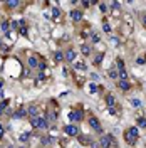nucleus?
I'll list each match as a JSON object with an SVG mask.
<instances>
[{
  "instance_id": "obj_1",
  "label": "nucleus",
  "mask_w": 146,
  "mask_h": 148,
  "mask_svg": "<svg viewBox=\"0 0 146 148\" xmlns=\"http://www.w3.org/2000/svg\"><path fill=\"white\" fill-rule=\"evenodd\" d=\"M123 136H124V141L128 143L129 147H134L138 138H139V130H138V126H129V128L124 130Z\"/></svg>"
},
{
  "instance_id": "obj_2",
  "label": "nucleus",
  "mask_w": 146,
  "mask_h": 148,
  "mask_svg": "<svg viewBox=\"0 0 146 148\" xmlns=\"http://www.w3.org/2000/svg\"><path fill=\"white\" fill-rule=\"evenodd\" d=\"M99 147L101 148H111V147H118L116 140L111 135H101L99 136Z\"/></svg>"
},
{
  "instance_id": "obj_3",
  "label": "nucleus",
  "mask_w": 146,
  "mask_h": 148,
  "mask_svg": "<svg viewBox=\"0 0 146 148\" xmlns=\"http://www.w3.org/2000/svg\"><path fill=\"white\" fill-rule=\"evenodd\" d=\"M30 125H32L34 128L45 130L47 126H49V121H47L45 118H42V116H37V118H32V120H30Z\"/></svg>"
},
{
  "instance_id": "obj_4",
  "label": "nucleus",
  "mask_w": 146,
  "mask_h": 148,
  "mask_svg": "<svg viewBox=\"0 0 146 148\" xmlns=\"http://www.w3.org/2000/svg\"><path fill=\"white\" fill-rule=\"evenodd\" d=\"M89 126L92 128V131H96V133H103V126H101V123H99V120H97V116H89Z\"/></svg>"
},
{
  "instance_id": "obj_5",
  "label": "nucleus",
  "mask_w": 146,
  "mask_h": 148,
  "mask_svg": "<svg viewBox=\"0 0 146 148\" xmlns=\"http://www.w3.org/2000/svg\"><path fill=\"white\" fill-rule=\"evenodd\" d=\"M64 133L67 136H79V128L76 125H66L64 126Z\"/></svg>"
},
{
  "instance_id": "obj_6",
  "label": "nucleus",
  "mask_w": 146,
  "mask_h": 148,
  "mask_svg": "<svg viewBox=\"0 0 146 148\" xmlns=\"http://www.w3.org/2000/svg\"><path fill=\"white\" fill-rule=\"evenodd\" d=\"M77 140H79V143H81V145H84V147H89V148H91V145L94 143V141L91 140V136H89V135H84V133H82V135L79 133Z\"/></svg>"
},
{
  "instance_id": "obj_7",
  "label": "nucleus",
  "mask_w": 146,
  "mask_h": 148,
  "mask_svg": "<svg viewBox=\"0 0 146 148\" xmlns=\"http://www.w3.org/2000/svg\"><path fill=\"white\" fill-rule=\"evenodd\" d=\"M82 118H84V113H82V110H74V111H71V113H69V120H71V121H74V123H76V121H81Z\"/></svg>"
},
{
  "instance_id": "obj_8",
  "label": "nucleus",
  "mask_w": 146,
  "mask_h": 148,
  "mask_svg": "<svg viewBox=\"0 0 146 148\" xmlns=\"http://www.w3.org/2000/svg\"><path fill=\"white\" fill-rule=\"evenodd\" d=\"M104 101H106V106H108V110H109V108H114V106H118V104H116V96H114L112 92H108V94H106Z\"/></svg>"
},
{
  "instance_id": "obj_9",
  "label": "nucleus",
  "mask_w": 146,
  "mask_h": 148,
  "mask_svg": "<svg viewBox=\"0 0 146 148\" xmlns=\"http://www.w3.org/2000/svg\"><path fill=\"white\" fill-rule=\"evenodd\" d=\"M25 116H27V110H25V106H20V108L12 114L14 120H20V118H25Z\"/></svg>"
},
{
  "instance_id": "obj_10",
  "label": "nucleus",
  "mask_w": 146,
  "mask_h": 148,
  "mask_svg": "<svg viewBox=\"0 0 146 148\" xmlns=\"http://www.w3.org/2000/svg\"><path fill=\"white\" fill-rule=\"evenodd\" d=\"M118 86H119L121 91H129L131 89V83H129L128 79H119L118 81Z\"/></svg>"
},
{
  "instance_id": "obj_11",
  "label": "nucleus",
  "mask_w": 146,
  "mask_h": 148,
  "mask_svg": "<svg viewBox=\"0 0 146 148\" xmlns=\"http://www.w3.org/2000/svg\"><path fill=\"white\" fill-rule=\"evenodd\" d=\"M27 114H29L30 118H37V116H39V106H37V104H30L29 110H27Z\"/></svg>"
},
{
  "instance_id": "obj_12",
  "label": "nucleus",
  "mask_w": 146,
  "mask_h": 148,
  "mask_svg": "<svg viewBox=\"0 0 146 148\" xmlns=\"http://www.w3.org/2000/svg\"><path fill=\"white\" fill-rule=\"evenodd\" d=\"M71 18H72L74 22H81V20H82V12L77 10V9L71 10Z\"/></svg>"
},
{
  "instance_id": "obj_13",
  "label": "nucleus",
  "mask_w": 146,
  "mask_h": 148,
  "mask_svg": "<svg viewBox=\"0 0 146 148\" xmlns=\"http://www.w3.org/2000/svg\"><path fill=\"white\" fill-rule=\"evenodd\" d=\"M108 76H109L111 79H119V73H118V69H116V66H112L108 69Z\"/></svg>"
},
{
  "instance_id": "obj_14",
  "label": "nucleus",
  "mask_w": 146,
  "mask_h": 148,
  "mask_svg": "<svg viewBox=\"0 0 146 148\" xmlns=\"http://www.w3.org/2000/svg\"><path fill=\"white\" fill-rule=\"evenodd\" d=\"M81 52H82V56H91V52H92V49H91V46L89 44H82L81 46Z\"/></svg>"
},
{
  "instance_id": "obj_15",
  "label": "nucleus",
  "mask_w": 146,
  "mask_h": 148,
  "mask_svg": "<svg viewBox=\"0 0 146 148\" xmlns=\"http://www.w3.org/2000/svg\"><path fill=\"white\" fill-rule=\"evenodd\" d=\"M64 57H66V61H69V62H72L74 59H76V51H72V49H69V51H66V54H64Z\"/></svg>"
},
{
  "instance_id": "obj_16",
  "label": "nucleus",
  "mask_w": 146,
  "mask_h": 148,
  "mask_svg": "<svg viewBox=\"0 0 146 148\" xmlns=\"http://www.w3.org/2000/svg\"><path fill=\"white\" fill-rule=\"evenodd\" d=\"M74 67H76L77 71H86V69H87V66H86L84 61H77V62L74 64Z\"/></svg>"
},
{
  "instance_id": "obj_17",
  "label": "nucleus",
  "mask_w": 146,
  "mask_h": 148,
  "mask_svg": "<svg viewBox=\"0 0 146 148\" xmlns=\"http://www.w3.org/2000/svg\"><path fill=\"white\" fill-rule=\"evenodd\" d=\"M29 67H32V69H36V67H39V61H37V57H29Z\"/></svg>"
},
{
  "instance_id": "obj_18",
  "label": "nucleus",
  "mask_w": 146,
  "mask_h": 148,
  "mask_svg": "<svg viewBox=\"0 0 146 148\" xmlns=\"http://www.w3.org/2000/svg\"><path fill=\"white\" fill-rule=\"evenodd\" d=\"M54 59L57 61V62H62V61L66 59V57H64V52H62V51H55V52H54Z\"/></svg>"
},
{
  "instance_id": "obj_19",
  "label": "nucleus",
  "mask_w": 146,
  "mask_h": 148,
  "mask_svg": "<svg viewBox=\"0 0 146 148\" xmlns=\"http://www.w3.org/2000/svg\"><path fill=\"white\" fill-rule=\"evenodd\" d=\"M103 59H104V52H97V54H96V57H94V62H96L97 66H101Z\"/></svg>"
},
{
  "instance_id": "obj_20",
  "label": "nucleus",
  "mask_w": 146,
  "mask_h": 148,
  "mask_svg": "<svg viewBox=\"0 0 146 148\" xmlns=\"http://www.w3.org/2000/svg\"><path fill=\"white\" fill-rule=\"evenodd\" d=\"M136 123H138V126H139V128H145L146 130V118H143V116L136 118Z\"/></svg>"
},
{
  "instance_id": "obj_21",
  "label": "nucleus",
  "mask_w": 146,
  "mask_h": 148,
  "mask_svg": "<svg viewBox=\"0 0 146 148\" xmlns=\"http://www.w3.org/2000/svg\"><path fill=\"white\" fill-rule=\"evenodd\" d=\"M18 32H20V36L27 37V34H29V29H27V25H20V27H18Z\"/></svg>"
},
{
  "instance_id": "obj_22",
  "label": "nucleus",
  "mask_w": 146,
  "mask_h": 148,
  "mask_svg": "<svg viewBox=\"0 0 146 148\" xmlns=\"http://www.w3.org/2000/svg\"><path fill=\"white\" fill-rule=\"evenodd\" d=\"M131 104H133V108H139V106H141V101H139L138 98H133V99H131Z\"/></svg>"
},
{
  "instance_id": "obj_23",
  "label": "nucleus",
  "mask_w": 146,
  "mask_h": 148,
  "mask_svg": "<svg viewBox=\"0 0 146 148\" xmlns=\"http://www.w3.org/2000/svg\"><path fill=\"white\" fill-rule=\"evenodd\" d=\"M29 138H30V131H25L24 135H20V138H18V140H20V141H27Z\"/></svg>"
},
{
  "instance_id": "obj_24",
  "label": "nucleus",
  "mask_w": 146,
  "mask_h": 148,
  "mask_svg": "<svg viewBox=\"0 0 146 148\" xmlns=\"http://www.w3.org/2000/svg\"><path fill=\"white\" fill-rule=\"evenodd\" d=\"M7 104H9V99H3L2 103H0V114L5 111V108H7Z\"/></svg>"
},
{
  "instance_id": "obj_25",
  "label": "nucleus",
  "mask_w": 146,
  "mask_h": 148,
  "mask_svg": "<svg viewBox=\"0 0 146 148\" xmlns=\"http://www.w3.org/2000/svg\"><path fill=\"white\" fill-rule=\"evenodd\" d=\"M99 10H101L103 14H106V12H108V5H106L104 2H101V3H99Z\"/></svg>"
},
{
  "instance_id": "obj_26",
  "label": "nucleus",
  "mask_w": 146,
  "mask_h": 148,
  "mask_svg": "<svg viewBox=\"0 0 146 148\" xmlns=\"http://www.w3.org/2000/svg\"><path fill=\"white\" fill-rule=\"evenodd\" d=\"M17 5H18L17 0H9V2H7V7H10V9H14V7H17Z\"/></svg>"
},
{
  "instance_id": "obj_27",
  "label": "nucleus",
  "mask_w": 146,
  "mask_h": 148,
  "mask_svg": "<svg viewBox=\"0 0 146 148\" xmlns=\"http://www.w3.org/2000/svg\"><path fill=\"white\" fill-rule=\"evenodd\" d=\"M59 15H61V9L54 7V9H52V17H54V18H57Z\"/></svg>"
},
{
  "instance_id": "obj_28",
  "label": "nucleus",
  "mask_w": 146,
  "mask_h": 148,
  "mask_svg": "<svg viewBox=\"0 0 146 148\" xmlns=\"http://www.w3.org/2000/svg\"><path fill=\"white\" fill-rule=\"evenodd\" d=\"M96 91H97V86H96L94 83H91V84H89V92H91V94H94Z\"/></svg>"
},
{
  "instance_id": "obj_29",
  "label": "nucleus",
  "mask_w": 146,
  "mask_h": 148,
  "mask_svg": "<svg viewBox=\"0 0 146 148\" xmlns=\"http://www.w3.org/2000/svg\"><path fill=\"white\" fill-rule=\"evenodd\" d=\"M91 39H92V44H97V42H99V40H101V39H99V36H97V34H92V36H91Z\"/></svg>"
},
{
  "instance_id": "obj_30",
  "label": "nucleus",
  "mask_w": 146,
  "mask_h": 148,
  "mask_svg": "<svg viewBox=\"0 0 146 148\" xmlns=\"http://www.w3.org/2000/svg\"><path fill=\"white\" fill-rule=\"evenodd\" d=\"M111 7H112L114 10H118V9H121V3H119V2H112V3H111Z\"/></svg>"
},
{
  "instance_id": "obj_31",
  "label": "nucleus",
  "mask_w": 146,
  "mask_h": 148,
  "mask_svg": "<svg viewBox=\"0 0 146 148\" xmlns=\"http://www.w3.org/2000/svg\"><path fill=\"white\" fill-rule=\"evenodd\" d=\"M103 30H104V32H111L109 24H106V22H104V25H103Z\"/></svg>"
},
{
  "instance_id": "obj_32",
  "label": "nucleus",
  "mask_w": 146,
  "mask_h": 148,
  "mask_svg": "<svg viewBox=\"0 0 146 148\" xmlns=\"http://www.w3.org/2000/svg\"><path fill=\"white\" fill-rule=\"evenodd\" d=\"M17 27H18V25H17V22H15V20H12V22H10V29H12V30H15Z\"/></svg>"
},
{
  "instance_id": "obj_33",
  "label": "nucleus",
  "mask_w": 146,
  "mask_h": 148,
  "mask_svg": "<svg viewBox=\"0 0 146 148\" xmlns=\"http://www.w3.org/2000/svg\"><path fill=\"white\" fill-rule=\"evenodd\" d=\"M136 62H138L139 66H143V64L146 62V59H143V57H138V59H136Z\"/></svg>"
},
{
  "instance_id": "obj_34",
  "label": "nucleus",
  "mask_w": 146,
  "mask_h": 148,
  "mask_svg": "<svg viewBox=\"0 0 146 148\" xmlns=\"http://www.w3.org/2000/svg\"><path fill=\"white\" fill-rule=\"evenodd\" d=\"M91 79H92V81H97V79H99V74H97V73H92L91 74Z\"/></svg>"
},
{
  "instance_id": "obj_35",
  "label": "nucleus",
  "mask_w": 146,
  "mask_h": 148,
  "mask_svg": "<svg viewBox=\"0 0 146 148\" xmlns=\"http://www.w3.org/2000/svg\"><path fill=\"white\" fill-rule=\"evenodd\" d=\"M45 67H47V66H45V64H44V62H39V69H40V71H44V69H45Z\"/></svg>"
},
{
  "instance_id": "obj_36",
  "label": "nucleus",
  "mask_w": 146,
  "mask_h": 148,
  "mask_svg": "<svg viewBox=\"0 0 146 148\" xmlns=\"http://www.w3.org/2000/svg\"><path fill=\"white\" fill-rule=\"evenodd\" d=\"M37 79H45V74H44V73H40L39 76H37Z\"/></svg>"
},
{
  "instance_id": "obj_37",
  "label": "nucleus",
  "mask_w": 146,
  "mask_h": 148,
  "mask_svg": "<svg viewBox=\"0 0 146 148\" xmlns=\"http://www.w3.org/2000/svg\"><path fill=\"white\" fill-rule=\"evenodd\" d=\"M3 133H5V131H3V126H2V123H0V138L3 136Z\"/></svg>"
},
{
  "instance_id": "obj_38",
  "label": "nucleus",
  "mask_w": 146,
  "mask_h": 148,
  "mask_svg": "<svg viewBox=\"0 0 146 148\" xmlns=\"http://www.w3.org/2000/svg\"><path fill=\"white\" fill-rule=\"evenodd\" d=\"M143 27H145V29H146V14H145V15H143Z\"/></svg>"
},
{
  "instance_id": "obj_39",
  "label": "nucleus",
  "mask_w": 146,
  "mask_h": 148,
  "mask_svg": "<svg viewBox=\"0 0 146 148\" xmlns=\"http://www.w3.org/2000/svg\"><path fill=\"white\" fill-rule=\"evenodd\" d=\"M20 148H25V147H20Z\"/></svg>"
}]
</instances>
